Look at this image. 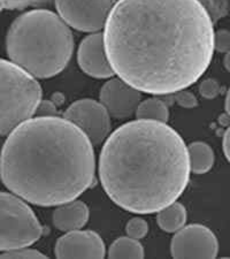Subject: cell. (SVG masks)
<instances>
[{"label": "cell", "mask_w": 230, "mask_h": 259, "mask_svg": "<svg viewBox=\"0 0 230 259\" xmlns=\"http://www.w3.org/2000/svg\"><path fill=\"white\" fill-rule=\"evenodd\" d=\"M103 29L113 72L149 95L192 85L214 53V23L197 0H118Z\"/></svg>", "instance_id": "6da1fadb"}, {"label": "cell", "mask_w": 230, "mask_h": 259, "mask_svg": "<svg viewBox=\"0 0 230 259\" xmlns=\"http://www.w3.org/2000/svg\"><path fill=\"white\" fill-rule=\"evenodd\" d=\"M0 179L37 206L76 199L94 185V145L77 126L60 116H36L16 127L0 153Z\"/></svg>", "instance_id": "7a4b0ae2"}, {"label": "cell", "mask_w": 230, "mask_h": 259, "mask_svg": "<svg viewBox=\"0 0 230 259\" xmlns=\"http://www.w3.org/2000/svg\"><path fill=\"white\" fill-rule=\"evenodd\" d=\"M105 141L99 179L106 195L123 210L156 213L187 189L191 173L188 146L167 123L130 121Z\"/></svg>", "instance_id": "3957f363"}, {"label": "cell", "mask_w": 230, "mask_h": 259, "mask_svg": "<svg viewBox=\"0 0 230 259\" xmlns=\"http://www.w3.org/2000/svg\"><path fill=\"white\" fill-rule=\"evenodd\" d=\"M6 51L11 61L31 76L50 78L60 74L72 59L74 37L58 14L32 10L12 22Z\"/></svg>", "instance_id": "277c9868"}, {"label": "cell", "mask_w": 230, "mask_h": 259, "mask_svg": "<svg viewBox=\"0 0 230 259\" xmlns=\"http://www.w3.org/2000/svg\"><path fill=\"white\" fill-rule=\"evenodd\" d=\"M38 81L14 62L0 59V136L32 118L41 102Z\"/></svg>", "instance_id": "5b68a950"}, {"label": "cell", "mask_w": 230, "mask_h": 259, "mask_svg": "<svg viewBox=\"0 0 230 259\" xmlns=\"http://www.w3.org/2000/svg\"><path fill=\"white\" fill-rule=\"evenodd\" d=\"M43 235V226L26 200L0 193V252L30 246Z\"/></svg>", "instance_id": "8992f818"}, {"label": "cell", "mask_w": 230, "mask_h": 259, "mask_svg": "<svg viewBox=\"0 0 230 259\" xmlns=\"http://www.w3.org/2000/svg\"><path fill=\"white\" fill-rule=\"evenodd\" d=\"M58 15L68 27L83 32H99L115 0H54Z\"/></svg>", "instance_id": "52a82bcc"}, {"label": "cell", "mask_w": 230, "mask_h": 259, "mask_svg": "<svg viewBox=\"0 0 230 259\" xmlns=\"http://www.w3.org/2000/svg\"><path fill=\"white\" fill-rule=\"evenodd\" d=\"M64 118L85 134L92 145L102 144L111 133V116L99 102L81 99L65 111Z\"/></svg>", "instance_id": "ba28073f"}, {"label": "cell", "mask_w": 230, "mask_h": 259, "mask_svg": "<svg viewBox=\"0 0 230 259\" xmlns=\"http://www.w3.org/2000/svg\"><path fill=\"white\" fill-rule=\"evenodd\" d=\"M219 241L210 228L192 224L175 232L171 239L170 254L174 258H215Z\"/></svg>", "instance_id": "9c48e42d"}, {"label": "cell", "mask_w": 230, "mask_h": 259, "mask_svg": "<svg viewBox=\"0 0 230 259\" xmlns=\"http://www.w3.org/2000/svg\"><path fill=\"white\" fill-rule=\"evenodd\" d=\"M99 99L110 116L122 120L135 114L142 102V95L135 88L116 77L111 78L102 87Z\"/></svg>", "instance_id": "30bf717a"}, {"label": "cell", "mask_w": 230, "mask_h": 259, "mask_svg": "<svg viewBox=\"0 0 230 259\" xmlns=\"http://www.w3.org/2000/svg\"><path fill=\"white\" fill-rule=\"evenodd\" d=\"M57 258H104V241L94 231H72L58 239L54 248Z\"/></svg>", "instance_id": "8fae6325"}, {"label": "cell", "mask_w": 230, "mask_h": 259, "mask_svg": "<svg viewBox=\"0 0 230 259\" xmlns=\"http://www.w3.org/2000/svg\"><path fill=\"white\" fill-rule=\"evenodd\" d=\"M77 61L83 72L91 77L111 78L114 76L104 47L103 32L91 33L81 41Z\"/></svg>", "instance_id": "7c38bea8"}, {"label": "cell", "mask_w": 230, "mask_h": 259, "mask_svg": "<svg viewBox=\"0 0 230 259\" xmlns=\"http://www.w3.org/2000/svg\"><path fill=\"white\" fill-rule=\"evenodd\" d=\"M90 218L89 207L82 200H70L60 204L54 210L52 221L54 227L61 232L77 231L85 226Z\"/></svg>", "instance_id": "4fadbf2b"}, {"label": "cell", "mask_w": 230, "mask_h": 259, "mask_svg": "<svg viewBox=\"0 0 230 259\" xmlns=\"http://www.w3.org/2000/svg\"><path fill=\"white\" fill-rule=\"evenodd\" d=\"M190 170L194 174H205L210 172L214 165V152L205 142H194L188 146Z\"/></svg>", "instance_id": "5bb4252c"}, {"label": "cell", "mask_w": 230, "mask_h": 259, "mask_svg": "<svg viewBox=\"0 0 230 259\" xmlns=\"http://www.w3.org/2000/svg\"><path fill=\"white\" fill-rule=\"evenodd\" d=\"M157 224L166 233H175L187 223L188 213L181 203L174 202L157 212Z\"/></svg>", "instance_id": "9a60e30c"}, {"label": "cell", "mask_w": 230, "mask_h": 259, "mask_svg": "<svg viewBox=\"0 0 230 259\" xmlns=\"http://www.w3.org/2000/svg\"><path fill=\"white\" fill-rule=\"evenodd\" d=\"M137 120L157 121V122L167 123L169 119V110L164 100L152 97L141 102L135 112Z\"/></svg>", "instance_id": "2e32d148"}, {"label": "cell", "mask_w": 230, "mask_h": 259, "mask_svg": "<svg viewBox=\"0 0 230 259\" xmlns=\"http://www.w3.org/2000/svg\"><path fill=\"white\" fill-rule=\"evenodd\" d=\"M108 258H144V246L140 240L129 236L119 237L111 244L107 253Z\"/></svg>", "instance_id": "e0dca14e"}, {"label": "cell", "mask_w": 230, "mask_h": 259, "mask_svg": "<svg viewBox=\"0 0 230 259\" xmlns=\"http://www.w3.org/2000/svg\"><path fill=\"white\" fill-rule=\"evenodd\" d=\"M197 2L207 12L213 23H216L229 13V0H197Z\"/></svg>", "instance_id": "ac0fdd59"}, {"label": "cell", "mask_w": 230, "mask_h": 259, "mask_svg": "<svg viewBox=\"0 0 230 259\" xmlns=\"http://www.w3.org/2000/svg\"><path fill=\"white\" fill-rule=\"evenodd\" d=\"M125 232H127L129 237H132L135 240H142L148 235L149 225L144 219L132 218L128 221L127 226H125Z\"/></svg>", "instance_id": "d6986e66"}, {"label": "cell", "mask_w": 230, "mask_h": 259, "mask_svg": "<svg viewBox=\"0 0 230 259\" xmlns=\"http://www.w3.org/2000/svg\"><path fill=\"white\" fill-rule=\"evenodd\" d=\"M51 2L52 0H4V10L23 11L28 7H43Z\"/></svg>", "instance_id": "ffe728a7"}, {"label": "cell", "mask_w": 230, "mask_h": 259, "mask_svg": "<svg viewBox=\"0 0 230 259\" xmlns=\"http://www.w3.org/2000/svg\"><path fill=\"white\" fill-rule=\"evenodd\" d=\"M0 258H48V256L36 249H30L29 246L19 248L10 251L2 252Z\"/></svg>", "instance_id": "44dd1931"}, {"label": "cell", "mask_w": 230, "mask_h": 259, "mask_svg": "<svg viewBox=\"0 0 230 259\" xmlns=\"http://www.w3.org/2000/svg\"><path fill=\"white\" fill-rule=\"evenodd\" d=\"M220 84L214 78H206L199 85V94L206 99H214L220 94Z\"/></svg>", "instance_id": "7402d4cb"}, {"label": "cell", "mask_w": 230, "mask_h": 259, "mask_svg": "<svg viewBox=\"0 0 230 259\" xmlns=\"http://www.w3.org/2000/svg\"><path fill=\"white\" fill-rule=\"evenodd\" d=\"M173 98L175 102H176L179 106L183 107V108H195L198 106V99L196 96L189 93V91L187 90H179L177 93L173 94Z\"/></svg>", "instance_id": "603a6c76"}, {"label": "cell", "mask_w": 230, "mask_h": 259, "mask_svg": "<svg viewBox=\"0 0 230 259\" xmlns=\"http://www.w3.org/2000/svg\"><path fill=\"white\" fill-rule=\"evenodd\" d=\"M230 49V32L227 29H220L214 32V50L220 53H228Z\"/></svg>", "instance_id": "cb8c5ba5"}, {"label": "cell", "mask_w": 230, "mask_h": 259, "mask_svg": "<svg viewBox=\"0 0 230 259\" xmlns=\"http://www.w3.org/2000/svg\"><path fill=\"white\" fill-rule=\"evenodd\" d=\"M35 114L37 116H59L56 105L50 100H41Z\"/></svg>", "instance_id": "d4e9b609"}, {"label": "cell", "mask_w": 230, "mask_h": 259, "mask_svg": "<svg viewBox=\"0 0 230 259\" xmlns=\"http://www.w3.org/2000/svg\"><path fill=\"white\" fill-rule=\"evenodd\" d=\"M229 141H230V137H229V129H227L223 135V140H222V149H223V153L225 158H227V160L229 161L230 159V145H229Z\"/></svg>", "instance_id": "484cf974"}, {"label": "cell", "mask_w": 230, "mask_h": 259, "mask_svg": "<svg viewBox=\"0 0 230 259\" xmlns=\"http://www.w3.org/2000/svg\"><path fill=\"white\" fill-rule=\"evenodd\" d=\"M224 108H225V112H227V114H229V93L227 94V98H225V103H224Z\"/></svg>", "instance_id": "4316f807"}, {"label": "cell", "mask_w": 230, "mask_h": 259, "mask_svg": "<svg viewBox=\"0 0 230 259\" xmlns=\"http://www.w3.org/2000/svg\"><path fill=\"white\" fill-rule=\"evenodd\" d=\"M224 67L227 68L229 72V53H225V58H224Z\"/></svg>", "instance_id": "83f0119b"}, {"label": "cell", "mask_w": 230, "mask_h": 259, "mask_svg": "<svg viewBox=\"0 0 230 259\" xmlns=\"http://www.w3.org/2000/svg\"><path fill=\"white\" fill-rule=\"evenodd\" d=\"M4 11V0H0V12Z\"/></svg>", "instance_id": "f1b7e54d"}]
</instances>
